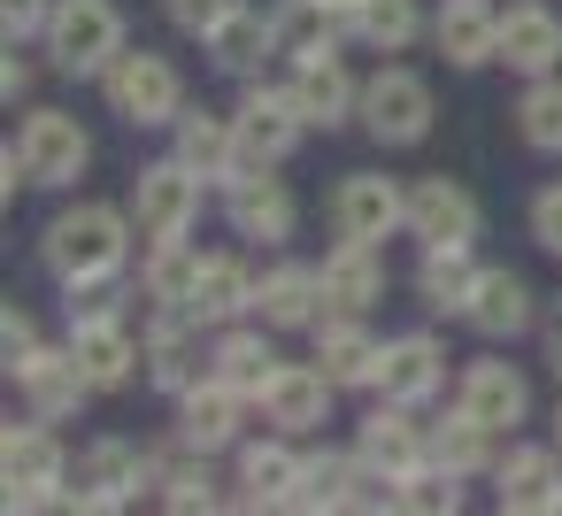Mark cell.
Masks as SVG:
<instances>
[{"instance_id": "6da1fadb", "label": "cell", "mask_w": 562, "mask_h": 516, "mask_svg": "<svg viewBox=\"0 0 562 516\" xmlns=\"http://www.w3.org/2000/svg\"><path fill=\"white\" fill-rule=\"evenodd\" d=\"M40 255H47V270H55L63 285L116 278V270H124V216H116L109 201H78V209H63V216L47 224Z\"/></svg>"}, {"instance_id": "7a4b0ae2", "label": "cell", "mask_w": 562, "mask_h": 516, "mask_svg": "<svg viewBox=\"0 0 562 516\" xmlns=\"http://www.w3.org/2000/svg\"><path fill=\"white\" fill-rule=\"evenodd\" d=\"M47 55L70 78H109V63L124 55V16L116 0H55L47 16Z\"/></svg>"}, {"instance_id": "3957f363", "label": "cell", "mask_w": 562, "mask_h": 516, "mask_svg": "<svg viewBox=\"0 0 562 516\" xmlns=\"http://www.w3.org/2000/svg\"><path fill=\"white\" fill-rule=\"evenodd\" d=\"M0 478H9V508H55V501H70V462H63L47 416L40 424H9V439H0Z\"/></svg>"}, {"instance_id": "277c9868", "label": "cell", "mask_w": 562, "mask_h": 516, "mask_svg": "<svg viewBox=\"0 0 562 516\" xmlns=\"http://www.w3.org/2000/svg\"><path fill=\"white\" fill-rule=\"evenodd\" d=\"M101 93H109V109L124 116V124H178V109H186V86H178V70L162 63V55H116L109 63V78H101Z\"/></svg>"}, {"instance_id": "5b68a950", "label": "cell", "mask_w": 562, "mask_h": 516, "mask_svg": "<svg viewBox=\"0 0 562 516\" xmlns=\"http://www.w3.org/2000/svg\"><path fill=\"white\" fill-rule=\"evenodd\" d=\"M16 162H24V186H70V178H86L93 139H86V124L63 116V109H32L24 132H16Z\"/></svg>"}, {"instance_id": "8992f818", "label": "cell", "mask_w": 562, "mask_h": 516, "mask_svg": "<svg viewBox=\"0 0 562 516\" xmlns=\"http://www.w3.org/2000/svg\"><path fill=\"white\" fill-rule=\"evenodd\" d=\"M355 116L370 124L378 147H416V139L431 132V86H424L416 70H378V78L362 86V109H355Z\"/></svg>"}, {"instance_id": "52a82bcc", "label": "cell", "mask_w": 562, "mask_h": 516, "mask_svg": "<svg viewBox=\"0 0 562 516\" xmlns=\"http://www.w3.org/2000/svg\"><path fill=\"white\" fill-rule=\"evenodd\" d=\"M239 170H270V162H285L293 147H301V132H308V116H301V101H293V86L285 93H270V86H255L247 101H239Z\"/></svg>"}, {"instance_id": "ba28073f", "label": "cell", "mask_w": 562, "mask_h": 516, "mask_svg": "<svg viewBox=\"0 0 562 516\" xmlns=\"http://www.w3.org/2000/svg\"><path fill=\"white\" fill-rule=\"evenodd\" d=\"M132 209H139V232L147 239H186L193 232V216H201V170L193 162H155V170H139V193H132Z\"/></svg>"}, {"instance_id": "9c48e42d", "label": "cell", "mask_w": 562, "mask_h": 516, "mask_svg": "<svg viewBox=\"0 0 562 516\" xmlns=\"http://www.w3.org/2000/svg\"><path fill=\"white\" fill-rule=\"evenodd\" d=\"M139 485H155V455H139V447H124V439H93V447L78 455L70 501H78V508H124Z\"/></svg>"}, {"instance_id": "30bf717a", "label": "cell", "mask_w": 562, "mask_h": 516, "mask_svg": "<svg viewBox=\"0 0 562 516\" xmlns=\"http://www.w3.org/2000/svg\"><path fill=\"white\" fill-rule=\"evenodd\" d=\"M331 224H339V239H385V232H401L408 224V193L393 186V178H378V170H355V178H339V193H331Z\"/></svg>"}, {"instance_id": "8fae6325", "label": "cell", "mask_w": 562, "mask_h": 516, "mask_svg": "<svg viewBox=\"0 0 562 516\" xmlns=\"http://www.w3.org/2000/svg\"><path fill=\"white\" fill-rule=\"evenodd\" d=\"M147 378H155L162 393H178V401L209 378V355H201V316H193V309H170V316L147 332Z\"/></svg>"}, {"instance_id": "7c38bea8", "label": "cell", "mask_w": 562, "mask_h": 516, "mask_svg": "<svg viewBox=\"0 0 562 516\" xmlns=\"http://www.w3.org/2000/svg\"><path fill=\"white\" fill-rule=\"evenodd\" d=\"M408 232L424 247H470L477 239V201L454 186V178H416L408 193Z\"/></svg>"}, {"instance_id": "4fadbf2b", "label": "cell", "mask_w": 562, "mask_h": 516, "mask_svg": "<svg viewBox=\"0 0 562 516\" xmlns=\"http://www.w3.org/2000/svg\"><path fill=\"white\" fill-rule=\"evenodd\" d=\"M447 385V347L439 339H424V332H408V339H385V355H378V393L385 401H431Z\"/></svg>"}, {"instance_id": "5bb4252c", "label": "cell", "mask_w": 562, "mask_h": 516, "mask_svg": "<svg viewBox=\"0 0 562 516\" xmlns=\"http://www.w3.org/2000/svg\"><path fill=\"white\" fill-rule=\"evenodd\" d=\"M308 332H316V362H324L331 385H378V355H385V347H378L347 309H324Z\"/></svg>"}, {"instance_id": "9a60e30c", "label": "cell", "mask_w": 562, "mask_h": 516, "mask_svg": "<svg viewBox=\"0 0 562 516\" xmlns=\"http://www.w3.org/2000/svg\"><path fill=\"white\" fill-rule=\"evenodd\" d=\"M454 408H470L485 431H516L524 424V408H531V385H524V370L516 362H470L462 370V401Z\"/></svg>"}, {"instance_id": "2e32d148", "label": "cell", "mask_w": 562, "mask_h": 516, "mask_svg": "<svg viewBox=\"0 0 562 516\" xmlns=\"http://www.w3.org/2000/svg\"><path fill=\"white\" fill-rule=\"evenodd\" d=\"M501 63L524 70V78H547L562 63V16L539 9V0H524V9L501 16Z\"/></svg>"}, {"instance_id": "e0dca14e", "label": "cell", "mask_w": 562, "mask_h": 516, "mask_svg": "<svg viewBox=\"0 0 562 516\" xmlns=\"http://www.w3.org/2000/svg\"><path fill=\"white\" fill-rule=\"evenodd\" d=\"M16 385H24L32 416H47V424H55V416H78V408H86V393H93V378L78 370V355H70V347H63V355H47V347H40V355L16 370Z\"/></svg>"}, {"instance_id": "ac0fdd59", "label": "cell", "mask_w": 562, "mask_h": 516, "mask_svg": "<svg viewBox=\"0 0 562 516\" xmlns=\"http://www.w3.org/2000/svg\"><path fill=\"white\" fill-rule=\"evenodd\" d=\"M239 416H247V393L239 385H224V378H201L193 393H186V408H178V439L186 447H232L239 439Z\"/></svg>"}, {"instance_id": "d6986e66", "label": "cell", "mask_w": 562, "mask_h": 516, "mask_svg": "<svg viewBox=\"0 0 562 516\" xmlns=\"http://www.w3.org/2000/svg\"><path fill=\"white\" fill-rule=\"evenodd\" d=\"M431 40H439V55H447L454 70L501 63V16L485 9V0H447L439 24H431Z\"/></svg>"}, {"instance_id": "ffe728a7", "label": "cell", "mask_w": 562, "mask_h": 516, "mask_svg": "<svg viewBox=\"0 0 562 516\" xmlns=\"http://www.w3.org/2000/svg\"><path fill=\"white\" fill-rule=\"evenodd\" d=\"M224 216H232L239 239H285V232H293V193H285L278 178H262V170H239Z\"/></svg>"}, {"instance_id": "44dd1931", "label": "cell", "mask_w": 562, "mask_h": 516, "mask_svg": "<svg viewBox=\"0 0 562 516\" xmlns=\"http://www.w3.org/2000/svg\"><path fill=\"white\" fill-rule=\"evenodd\" d=\"M424 455H431V431L408 416V401H385V408L362 424V462L408 478V470H424Z\"/></svg>"}, {"instance_id": "7402d4cb", "label": "cell", "mask_w": 562, "mask_h": 516, "mask_svg": "<svg viewBox=\"0 0 562 516\" xmlns=\"http://www.w3.org/2000/svg\"><path fill=\"white\" fill-rule=\"evenodd\" d=\"M378 293H385V262H378V247H370V239H339V247L324 255V301L347 309V316H362Z\"/></svg>"}, {"instance_id": "603a6c76", "label": "cell", "mask_w": 562, "mask_h": 516, "mask_svg": "<svg viewBox=\"0 0 562 516\" xmlns=\"http://www.w3.org/2000/svg\"><path fill=\"white\" fill-rule=\"evenodd\" d=\"M293 101H301V116L308 124H347L355 109H362V93H355V78L339 70V55H308L301 70H293Z\"/></svg>"}, {"instance_id": "cb8c5ba5", "label": "cell", "mask_w": 562, "mask_h": 516, "mask_svg": "<svg viewBox=\"0 0 562 516\" xmlns=\"http://www.w3.org/2000/svg\"><path fill=\"white\" fill-rule=\"evenodd\" d=\"M178 162H193L201 178H239V124L209 109H178Z\"/></svg>"}, {"instance_id": "d4e9b609", "label": "cell", "mask_w": 562, "mask_h": 516, "mask_svg": "<svg viewBox=\"0 0 562 516\" xmlns=\"http://www.w3.org/2000/svg\"><path fill=\"white\" fill-rule=\"evenodd\" d=\"M331 393H339V385L324 378V362H316V370H293V362H285L278 385L262 393V408H270L278 431H316V424L331 416Z\"/></svg>"}, {"instance_id": "484cf974", "label": "cell", "mask_w": 562, "mask_h": 516, "mask_svg": "<svg viewBox=\"0 0 562 516\" xmlns=\"http://www.w3.org/2000/svg\"><path fill=\"white\" fill-rule=\"evenodd\" d=\"M255 316H262V324H316V316H324V270L278 262V270L255 285Z\"/></svg>"}, {"instance_id": "4316f807", "label": "cell", "mask_w": 562, "mask_h": 516, "mask_svg": "<svg viewBox=\"0 0 562 516\" xmlns=\"http://www.w3.org/2000/svg\"><path fill=\"white\" fill-rule=\"evenodd\" d=\"M339 16L347 9H331V0H278V9H270V40H278V55L308 63V55H331Z\"/></svg>"}, {"instance_id": "83f0119b", "label": "cell", "mask_w": 562, "mask_h": 516, "mask_svg": "<svg viewBox=\"0 0 562 516\" xmlns=\"http://www.w3.org/2000/svg\"><path fill=\"white\" fill-rule=\"evenodd\" d=\"M462 316H470V324H477L485 339H516V332L531 324V285H524L516 270H485Z\"/></svg>"}, {"instance_id": "f1b7e54d", "label": "cell", "mask_w": 562, "mask_h": 516, "mask_svg": "<svg viewBox=\"0 0 562 516\" xmlns=\"http://www.w3.org/2000/svg\"><path fill=\"white\" fill-rule=\"evenodd\" d=\"M70 355H78V370L93 378V393L124 385L132 362H139V347H132V332H124L116 316H109V324H70Z\"/></svg>"}, {"instance_id": "f546056e", "label": "cell", "mask_w": 562, "mask_h": 516, "mask_svg": "<svg viewBox=\"0 0 562 516\" xmlns=\"http://www.w3.org/2000/svg\"><path fill=\"white\" fill-rule=\"evenodd\" d=\"M201 324H232L239 309H255V278H247V262H232V255H209L201 262V278H193V301H186Z\"/></svg>"}, {"instance_id": "4dcf8cb0", "label": "cell", "mask_w": 562, "mask_h": 516, "mask_svg": "<svg viewBox=\"0 0 562 516\" xmlns=\"http://www.w3.org/2000/svg\"><path fill=\"white\" fill-rule=\"evenodd\" d=\"M201 47H209V63H216V70H232V78H247L262 55H278L270 16H255V9H232V16H224V24L201 40Z\"/></svg>"}, {"instance_id": "1f68e13d", "label": "cell", "mask_w": 562, "mask_h": 516, "mask_svg": "<svg viewBox=\"0 0 562 516\" xmlns=\"http://www.w3.org/2000/svg\"><path fill=\"white\" fill-rule=\"evenodd\" d=\"M477 278L485 270H470V247H424V270H416V293H424V309H470V293H477Z\"/></svg>"}, {"instance_id": "d6a6232c", "label": "cell", "mask_w": 562, "mask_h": 516, "mask_svg": "<svg viewBox=\"0 0 562 516\" xmlns=\"http://www.w3.org/2000/svg\"><path fill=\"white\" fill-rule=\"evenodd\" d=\"M278 370H285V362H278V347H270L262 332H232V339L216 347V378L239 385L247 401H262V393L278 385Z\"/></svg>"}, {"instance_id": "836d02e7", "label": "cell", "mask_w": 562, "mask_h": 516, "mask_svg": "<svg viewBox=\"0 0 562 516\" xmlns=\"http://www.w3.org/2000/svg\"><path fill=\"white\" fill-rule=\"evenodd\" d=\"M493 478H501V508H554V493H562V470L547 447H516Z\"/></svg>"}, {"instance_id": "e575fe53", "label": "cell", "mask_w": 562, "mask_h": 516, "mask_svg": "<svg viewBox=\"0 0 562 516\" xmlns=\"http://www.w3.org/2000/svg\"><path fill=\"white\" fill-rule=\"evenodd\" d=\"M347 24H355V40H362V47L401 55V47L424 32V9H416V0H355V9H347Z\"/></svg>"}, {"instance_id": "d590c367", "label": "cell", "mask_w": 562, "mask_h": 516, "mask_svg": "<svg viewBox=\"0 0 562 516\" xmlns=\"http://www.w3.org/2000/svg\"><path fill=\"white\" fill-rule=\"evenodd\" d=\"M239 485H247V493H239L247 508H285L293 485H301V462H293L285 447H247V455H239Z\"/></svg>"}, {"instance_id": "8d00e7d4", "label": "cell", "mask_w": 562, "mask_h": 516, "mask_svg": "<svg viewBox=\"0 0 562 516\" xmlns=\"http://www.w3.org/2000/svg\"><path fill=\"white\" fill-rule=\"evenodd\" d=\"M193 278H201V255L186 239H155V255H147V301L186 309L193 301Z\"/></svg>"}, {"instance_id": "74e56055", "label": "cell", "mask_w": 562, "mask_h": 516, "mask_svg": "<svg viewBox=\"0 0 562 516\" xmlns=\"http://www.w3.org/2000/svg\"><path fill=\"white\" fill-rule=\"evenodd\" d=\"M516 132H524V147L562 155V86L554 78H531V93L516 101Z\"/></svg>"}, {"instance_id": "f35d334b", "label": "cell", "mask_w": 562, "mask_h": 516, "mask_svg": "<svg viewBox=\"0 0 562 516\" xmlns=\"http://www.w3.org/2000/svg\"><path fill=\"white\" fill-rule=\"evenodd\" d=\"M209 447H193V455H178V462H162L155 455V485H162V501L170 508H216V478H209V462H201Z\"/></svg>"}, {"instance_id": "ab89813d", "label": "cell", "mask_w": 562, "mask_h": 516, "mask_svg": "<svg viewBox=\"0 0 562 516\" xmlns=\"http://www.w3.org/2000/svg\"><path fill=\"white\" fill-rule=\"evenodd\" d=\"M485 439H493V431H485V424H477L470 408H454V416H447V424L431 431V462H447L454 478H470V470L485 462Z\"/></svg>"}, {"instance_id": "60d3db41", "label": "cell", "mask_w": 562, "mask_h": 516, "mask_svg": "<svg viewBox=\"0 0 562 516\" xmlns=\"http://www.w3.org/2000/svg\"><path fill=\"white\" fill-rule=\"evenodd\" d=\"M355 462H362V455H355ZM355 462H347V455H316V462H301V485H293L285 508H347V478H355Z\"/></svg>"}, {"instance_id": "b9f144b4", "label": "cell", "mask_w": 562, "mask_h": 516, "mask_svg": "<svg viewBox=\"0 0 562 516\" xmlns=\"http://www.w3.org/2000/svg\"><path fill=\"white\" fill-rule=\"evenodd\" d=\"M401 508L454 516V508H462V485H454V470H447V462H439V470H408V478H401Z\"/></svg>"}, {"instance_id": "7bdbcfd3", "label": "cell", "mask_w": 562, "mask_h": 516, "mask_svg": "<svg viewBox=\"0 0 562 516\" xmlns=\"http://www.w3.org/2000/svg\"><path fill=\"white\" fill-rule=\"evenodd\" d=\"M162 9H170V24H178L186 40H209V32L239 9V0H162Z\"/></svg>"}, {"instance_id": "ee69618b", "label": "cell", "mask_w": 562, "mask_h": 516, "mask_svg": "<svg viewBox=\"0 0 562 516\" xmlns=\"http://www.w3.org/2000/svg\"><path fill=\"white\" fill-rule=\"evenodd\" d=\"M0 355H9V378L40 355V324L24 316V309H9V316H0Z\"/></svg>"}, {"instance_id": "f6af8a7d", "label": "cell", "mask_w": 562, "mask_h": 516, "mask_svg": "<svg viewBox=\"0 0 562 516\" xmlns=\"http://www.w3.org/2000/svg\"><path fill=\"white\" fill-rule=\"evenodd\" d=\"M116 316V293H109V278H93V285H70V324H109Z\"/></svg>"}, {"instance_id": "bcb514c9", "label": "cell", "mask_w": 562, "mask_h": 516, "mask_svg": "<svg viewBox=\"0 0 562 516\" xmlns=\"http://www.w3.org/2000/svg\"><path fill=\"white\" fill-rule=\"evenodd\" d=\"M531 232H539L547 255H562V186H547V193L531 201Z\"/></svg>"}, {"instance_id": "7dc6e473", "label": "cell", "mask_w": 562, "mask_h": 516, "mask_svg": "<svg viewBox=\"0 0 562 516\" xmlns=\"http://www.w3.org/2000/svg\"><path fill=\"white\" fill-rule=\"evenodd\" d=\"M47 0H0V24H9V40H32V32H47Z\"/></svg>"}, {"instance_id": "c3c4849f", "label": "cell", "mask_w": 562, "mask_h": 516, "mask_svg": "<svg viewBox=\"0 0 562 516\" xmlns=\"http://www.w3.org/2000/svg\"><path fill=\"white\" fill-rule=\"evenodd\" d=\"M0 93H9V101H24V93H32V63L16 55V40H9V63H0Z\"/></svg>"}, {"instance_id": "681fc988", "label": "cell", "mask_w": 562, "mask_h": 516, "mask_svg": "<svg viewBox=\"0 0 562 516\" xmlns=\"http://www.w3.org/2000/svg\"><path fill=\"white\" fill-rule=\"evenodd\" d=\"M547 362H554V370H562V309H554V316H547Z\"/></svg>"}, {"instance_id": "f907efd6", "label": "cell", "mask_w": 562, "mask_h": 516, "mask_svg": "<svg viewBox=\"0 0 562 516\" xmlns=\"http://www.w3.org/2000/svg\"><path fill=\"white\" fill-rule=\"evenodd\" d=\"M554 439H562V408H554Z\"/></svg>"}, {"instance_id": "816d5d0a", "label": "cell", "mask_w": 562, "mask_h": 516, "mask_svg": "<svg viewBox=\"0 0 562 516\" xmlns=\"http://www.w3.org/2000/svg\"><path fill=\"white\" fill-rule=\"evenodd\" d=\"M331 9H355V0H331Z\"/></svg>"}]
</instances>
